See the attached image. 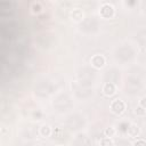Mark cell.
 <instances>
[{"instance_id":"cell-7","label":"cell","mask_w":146,"mask_h":146,"mask_svg":"<svg viewBox=\"0 0 146 146\" xmlns=\"http://www.w3.org/2000/svg\"><path fill=\"white\" fill-rule=\"evenodd\" d=\"M135 146H145V143H144V140H139V141L135 143Z\"/></svg>"},{"instance_id":"cell-5","label":"cell","mask_w":146,"mask_h":146,"mask_svg":"<svg viewBox=\"0 0 146 146\" xmlns=\"http://www.w3.org/2000/svg\"><path fill=\"white\" fill-rule=\"evenodd\" d=\"M114 133H115L114 128H107V129L105 130V135H106V137H107V138L113 137V136H114Z\"/></svg>"},{"instance_id":"cell-6","label":"cell","mask_w":146,"mask_h":146,"mask_svg":"<svg viewBox=\"0 0 146 146\" xmlns=\"http://www.w3.org/2000/svg\"><path fill=\"white\" fill-rule=\"evenodd\" d=\"M41 133L44 136H48L49 133H50V129H49V127H47V125H44V127H42L41 128Z\"/></svg>"},{"instance_id":"cell-2","label":"cell","mask_w":146,"mask_h":146,"mask_svg":"<svg viewBox=\"0 0 146 146\" xmlns=\"http://www.w3.org/2000/svg\"><path fill=\"white\" fill-rule=\"evenodd\" d=\"M91 64H92L95 67H98V68H99V67H103V66H104L105 59H104V57H102V56H99V55H96V56L92 57Z\"/></svg>"},{"instance_id":"cell-1","label":"cell","mask_w":146,"mask_h":146,"mask_svg":"<svg viewBox=\"0 0 146 146\" xmlns=\"http://www.w3.org/2000/svg\"><path fill=\"white\" fill-rule=\"evenodd\" d=\"M111 108H112V112H114L115 114H121V113L124 111L125 105H124V103H123L122 100L116 99V100H114V102L112 103Z\"/></svg>"},{"instance_id":"cell-3","label":"cell","mask_w":146,"mask_h":146,"mask_svg":"<svg viewBox=\"0 0 146 146\" xmlns=\"http://www.w3.org/2000/svg\"><path fill=\"white\" fill-rule=\"evenodd\" d=\"M103 91H104V94L106 96H112L115 92V87L112 83H106L104 86V88H103Z\"/></svg>"},{"instance_id":"cell-4","label":"cell","mask_w":146,"mask_h":146,"mask_svg":"<svg viewBox=\"0 0 146 146\" xmlns=\"http://www.w3.org/2000/svg\"><path fill=\"white\" fill-rule=\"evenodd\" d=\"M100 146H113V143L110 138H104L100 140Z\"/></svg>"}]
</instances>
